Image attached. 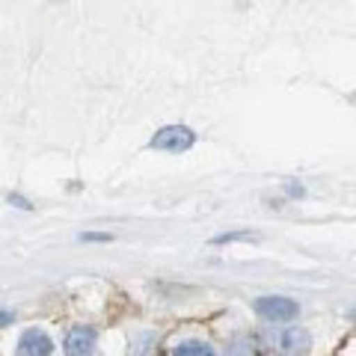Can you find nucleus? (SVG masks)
Here are the masks:
<instances>
[{"label":"nucleus","mask_w":356,"mask_h":356,"mask_svg":"<svg viewBox=\"0 0 356 356\" xmlns=\"http://www.w3.org/2000/svg\"><path fill=\"white\" fill-rule=\"evenodd\" d=\"M196 143V134L187 128V125H166L152 137V149H161V152H187Z\"/></svg>","instance_id":"nucleus-1"},{"label":"nucleus","mask_w":356,"mask_h":356,"mask_svg":"<svg viewBox=\"0 0 356 356\" xmlns=\"http://www.w3.org/2000/svg\"><path fill=\"white\" fill-rule=\"evenodd\" d=\"M255 312L264 318V321H273V324H285L300 315V306L288 297H259L255 300Z\"/></svg>","instance_id":"nucleus-2"},{"label":"nucleus","mask_w":356,"mask_h":356,"mask_svg":"<svg viewBox=\"0 0 356 356\" xmlns=\"http://www.w3.org/2000/svg\"><path fill=\"white\" fill-rule=\"evenodd\" d=\"M54 353V341L44 336L42 330H24L18 339V356H51Z\"/></svg>","instance_id":"nucleus-3"},{"label":"nucleus","mask_w":356,"mask_h":356,"mask_svg":"<svg viewBox=\"0 0 356 356\" xmlns=\"http://www.w3.org/2000/svg\"><path fill=\"white\" fill-rule=\"evenodd\" d=\"M65 356H92L95 350V330L92 327H74L63 344Z\"/></svg>","instance_id":"nucleus-4"},{"label":"nucleus","mask_w":356,"mask_h":356,"mask_svg":"<svg viewBox=\"0 0 356 356\" xmlns=\"http://www.w3.org/2000/svg\"><path fill=\"white\" fill-rule=\"evenodd\" d=\"M309 344H312V336H309L306 330H300V327H288L285 332H280V336H276V350L285 353V356H300V353H306Z\"/></svg>","instance_id":"nucleus-5"},{"label":"nucleus","mask_w":356,"mask_h":356,"mask_svg":"<svg viewBox=\"0 0 356 356\" xmlns=\"http://www.w3.org/2000/svg\"><path fill=\"white\" fill-rule=\"evenodd\" d=\"M172 356H217L208 341H184L172 350Z\"/></svg>","instance_id":"nucleus-6"},{"label":"nucleus","mask_w":356,"mask_h":356,"mask_svg":"<svg viewBox=\"0 0 356 356\" xmlns=\"http://www.w3.org/2000/svg\"><path fill=\"white\" fill-rule=\"evenodd\" d=\"M226 356H255V348H252L250 339H235V341L229 344Z\"/></svg>","instance_id":"nucleus-7"},{"label":"nucleus","mask_w":356,"mask_h":356,"mask_svg":"<svg viewBox=\"0 0 356 356\" xmlns=\"http://www.w3.org/2000/svg\"><path fill=\"white\" fill-rule=\"evenodd\" d=\"M235 241H255L252 232H226V235H217L214 243H235Z\"/></svg>","instance_id":"nucleus-8"},{"label":"nucleus","mask_w":356,"mask_h":356,"mask_svg":"<svg viewBox=\"0 0 356 356\" xmlns=\"http://www.w3.org/2000/svg\"><path fill=\"white\" fill-rule=\"evenodd\" d=\"M83 241H110V235H102V232H86V235H81Z\"/></svg>","instance_id":"nucleus-9"},{"label":"nucleus","mask_w":356,"mask_h":356,"mask_svg":"<svg viewBox=\"0 0 356 356\" xmlns=\"http://www.w3.org/2000/svg\"><path fill=\"white\" fill-rule=\"evenodd\" d=\"M9 202H15L18 208H30L27 202H24V199H21V196H9Z\"/></svg>","instance_id":"nucleus-10"},{"label":"nucleus","mask_w":356,"mask_h":356,"mask_svg":"<svg viewBox=\"0 0 356 356\" xmlns=\"http://www.w3.org/2000/svg\"><path fill=\"white\" fill-rule=\"evenodd\" d=\"M9 321H13V315H9V312H0V327H6Z\"/></svg>","instance_id":"nucleus-11"}]
</instances>
